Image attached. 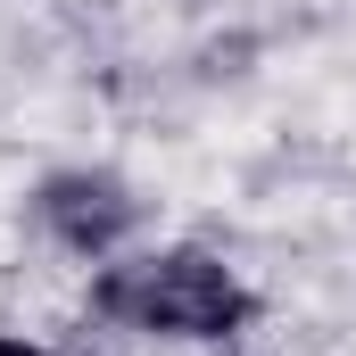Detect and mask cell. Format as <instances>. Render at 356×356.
I'll use <instances>...</instances> for the list:
<instances>
[{
	"label": "cell",
	"instance_id": "3",
	"mask_svg": "<svg viewBox=\"0 0 356 356\" xmlns=\"http://www.w3.org/2000/svg\"><path fill=\"white\" fill-rule=\"evenodd\" d=\"M0 356H50V348H33V340H8V332H0Z\"/></svg>",
	"mask_w": 356,
	"mask_h": 356
},
{
	"label": "cell",
	"instance_id": "2",
	"mask_svg": "<svg viewBox=\"0 0 356 356\" xmlns=\"http://www.w3.org/2000/svg\"><path fill=\"white\" fill-rule=\"evenodd\" d=\"M33 224H42L67 257H108L116 241L141 232V199H133V182L108 175V166H67V175H42Z\"/></svg>",
	"mask_w": 356,
	"mask_h": 356
},
{
	"label": "cell",
	"instance_id": "1",
	"mask_svg": "<svg viewBox=\"0 0 356 356\" xmlns=\"http://www.w3.org/2000/svg\"><path fill=\"white\" fill-rule=\"evenodd\" d=\"M91 315L124 323V332H149V340H232L257 315V298L216 249L175 241V249L133 257V266H99L91 273Z\"/></svg>",
	"mask_w": 356,
	"mask_h": 356
}]
</instances>
